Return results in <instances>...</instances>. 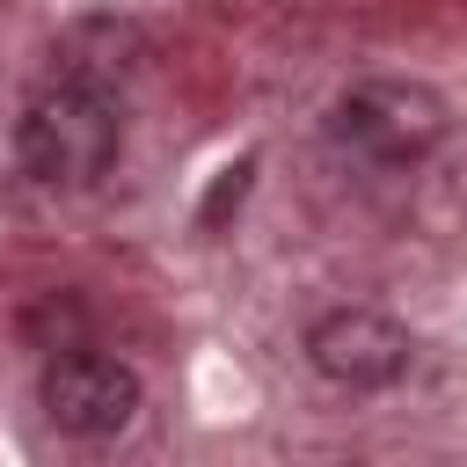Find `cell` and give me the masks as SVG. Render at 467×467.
Instances as JSON below:
<instances>
[{"label":"cell","instance_id":"obj_2","mask_svg":"<svg viewBox=\"0 0 467 467\" xmlns=\"http://www.w3.org/2000/svg\"><path fill=\"white\" fill-rule=\"evenodd\" d=\"M328 139L372 168H416L438 139H445V95L423 88V80H358L336 95L328 109Z\"/></svg>","mask_w":467,"mask_h":467},{"label":"cell","instance_id":"obj_1","mask_svg":"<svg viewBox=\"0 0 467 467\" xmlns=\"http://www.w3.org/2000/svg\"><path fill=\"white\" fill-rule=\"evenodd\" d=\"M117 146H124V117H117L109 88H95L80 73L44 80L15 117V153L36 190H95L109 175Z\"/></svg>","mask_w":467,"mask_h":467},{"label":"cell","instance_id":"obj_4","mask_svg":"<svg viewBox=\"0 0 467 467\" xmlns=\"http://www.w3.org/2000/svg\"><path fill=\"white\" fill-rule=\"evenodd\" d=\"M306 358H314L321 379H336V387H350V394H372V387H394V379L409 372L416 343H409V328H401L394 314H379V306H336V314H321V321L306 328Z\"/></svg>","mask_w":467,"mask_h":467},{"label":"cell","instance_id":"obj_3","mask_svg":"<svg viewBox=\"0 0 467 467\" xmlns=\"http://www.w3.org/2000/svg\"><path fill=\"white\" fill-rule=\"evenodd\" d=\"M36 401L44 416L66 431V438H117L131 416H139V372L109 350H88V343H66L51 350L44 379H36Z\"/></svg>","mask_w":467,"mask_h":467}]
</instances>
